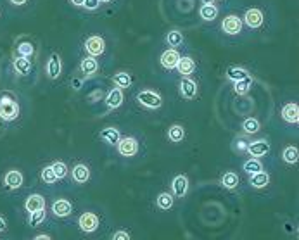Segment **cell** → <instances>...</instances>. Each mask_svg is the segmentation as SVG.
I'll return each mask as SVG.
<instances>
[{"mask_svg": "<svg viewBox=\"0 0 299 240\" xmlns=\"http://www.w3.org/2000/svg\"><path fill=\"white\" fill-rule=\"evenodd\" d=\"M35 239H36V240H42V239H44V240H49V239H50V235H44V233H42V235H36Z\"/></svg>", "mask_w": 299, "mask_h": 240, "instance_id": "45", "label": "cell"}, {"mask_svg": "<svg viewBox=\"0 0 299 240\" xmlns=\"http://www.w3.org/2000/svg\"><path fill=\"white\" fill-rule=\"evenodd\" d=\"M221 185L225 187V189H235L237 185H239V176H237V173H233V171H229V173H225L223 176H221Z\"/></svg>", "mask_w": 299, "mask_h": 240, "instance_id": "32", "label": "cell"}, {"mask_svg": "<svg viewBox=\"0 0 299 240\" xmlns=\"http://www.w3.org/2000/svg\"><path fill=\"white\" fill-rule=\"evenodd\" d=\"M45 71H47V78L49 80H57L63 73V63H61V57L57 54H52L47 61V67H45Z\"/></svg>", "mask_w": 299, "mask_h": 240, "instance_id": "9", "label": "cell"}, {"mask_svg": "<svg viewBox=\"0 0 299 240\" xmlns=\"http://www.w3.org/2000/svg\"><path fill=\"white\" fill-rule=\"evenodd\" d=\"M111 239L113 240H130V233L125 232V230H118L116 233L111 235Z\"/></svg>", "mask_w": 299, "mask_h": 240, "instance_id": "40", "label": "cell"}, {"mask_svg": "<svg viewBox=\"0 0 299 240\" xmlns=\"http://www.w3.org/2000/svg\"><path fill=\"white\" fill-rule=\"evenodd\" d=\"M121 104H123V92H121V88H119V87L111 88V90L107 92V95H106V106L109 107V109H118Z\"/></svg>", "mask_w": 299, "mask_h": 240, "instance_id": "19", "label": "cell"}, {"mask_svg": "<svg viewBox=\"0 0 299 240\" xmlns=\"http://www.w3.org/2000/svg\"><path fill=\"white\" fill-rule=\"evenodd\" d=\"M249 73L246 71V69H242V67H229L227 69V78L230 80V81H239V80H244L248 78Z\"/></svg>", "mask_w": 299, "mask_h": 240, "instance_id": "34", "label": "cell"}, {"mask_svg": "<svg viewBox=\"0 0 299 240\" xmlns=\"http://www.w3.org/2000/svg\"><path fill=\"white\" fill-rule=\"evenodd\" d=\"M280 116L285 123H291V125H298L299 121V106L296 102H287L280 111Z\"/></svg>", "mask_w": 299, "mask_h": 240, "instance_id": "12", "label": "cell"}, {"mask_svg": "<svg viewBox=\"0 0 299 240\" xmlns=\"http://www.w3.org/2000/svg\"><path fill=\"white\" fill-rule=\"evenodd\" d=\"M282 159L283 162H287V164H296L299 159V150L296 145H287L285 149L282 150Z\"/></svg>", "mask_w": 299, "mask_h": 240, "instance_id": "28", "label": "cell"}, {"mask_svg": "<svg viewBox=\"0 0 299 240\" xmlns=\"http://www.w3.org/2000/svg\"><path fill=\"white\" fill-rule=\"evenodd\" d=\"M14 7H23V5H26L28 4V0H9Z\"/></svg>", "mask_w": 299, "mask_h": 240, "instance_id": "41", "label": "cell"}, {"mask_svg": "<svg viewBox=\"0 0 299 240\" xmlns=\"http://www.w3.org/2000/svg\"><path fill=\"white\" fill-rule=\"evenodd\" d=\"M16 54L23 55V57H32V55L35 54V47H33L32 42H21L16 47Z\"/></svg>", "mask_w": 299, "mask_h": 240, "instance_id": "36", "label": "cell"}, {"mask_svg": "<svg viewBox=\"0 0 299 240\" xmlns=\"http://www.w3.org/2000/svg\"><path fill=\"white\" fill-rule=\"evenodd\" d=\"M185 138V130L182 125H171L168 128V140L171 144H180Z\"/></svg>", "mask_w": 299, "mask_h": 240, "instance_id": "24", "label": "cell"}, {"mask_svg": "<svg viewBox=\"0 0 299 240\" xmlns=\"http://www.w3.org/2000/svg\"><path fill=\"white\" fill-rule=\"evenodd\" d=\"M80 69H82V73L85 76H92L95 75V73L99 71V63L95 57H92V55H87V57H83L82 63H80Z\"/></svg>", "mask_w": 299, "mask_h": 240, "instance_id": "20", "label": "cell"}, {"mask_svg": "<svg viewBox=\"0 0 299 240\" xmlns=\"http://www.w3.org/2000/svg\"><path fill=\"white\" fill-rule=\"evenodd\" d=\"M221 32L227 35H239L242 32V19L235 14H230L221 21Z\"/></svg>", "mask_w": 299, "mask_h": 240, "instance_id": "6", "label": "cell"}, {"mask_svg": "<svg viewBox=\"0 0 299 240\" xmlns=\"http://www.w3.org/2000/svg\"><path fill=\"white\" fill-rule=\"evenodd\" d=\"M177 69L182 76H189L196 71V63H194L192 57H180L177 64Z\"/></svg>", "mask_w": 299, "mask_h": 240, "instance_id": "23", "label": "cell"}, {"mask_svg": "<svg viewBox=\"0 0 299 240\" xmlns=\"http://www.w3.org/2000/svg\"><path fill=\"white\" fill-rule=\"evenodd\" d=\"M100 2H111V0H100Z\"/></svg>", "mask_w": 299, "mask_h": 240, "instance_id": "47", "label": "cell"}, {"mask_svg": "<svg viewBox=\"0 0 299 240\" xmlns=\"http://www.w3.org/2000/svg\"><path fill=\"white\" fill-rule=\"evenodd\" d=\"M119 156L123 158H133L138 152V140L135 137H121L119 142L116 144Z\"/></svg>", "mask_w": 299, "mask_h": 240, "instance_id": "4", "label": "cell"}, {"mask_svg": "<svg viewBox=\"0 0 299 240\" xmlns=\"http://www.w3.org/2000/svg\"><path fill=\"white\" fill-rule=\"evenodd\" d=\"M12 69L17 76H28L32 73L33 64H32V57H23V55H16L14 61H12Z\"/></svg>", "mask_w": 299, "mask_h": 240, "instance_id": "8", "label": "cell"}, {"mask_svg": "<svg viewBox=\"0 0 299 240\" xmlns=\"http://www.w3.org/2000/svg\"><path fill=\"white\" fill-rule=\"evenodd\" d=\"M182 42H183V35L178 30H173V32H169L166 35V44L169 47H178V45H182Z\"/></svg>", "mask_w": 299, "mask_h": 240, "instance_id": "37", "label": "cell"}, {"mask_svg": "<svg viewBox=\"0 0 299 240\" xmlns=\"http://www.w3.org/2000/svg\"><path fill=\"white\" fill-rule=\"evenodd\" d=\"M260 128H261V125H260V121H258L256 118H248V119H244V121H242V131H244L246 135L258 133V131H260Z\"/></svg>", "mask_w": 299, "mask_h": 240, "instance_id": "30", "label": "cell"}, {"mask_svg": "<svg viewBox=\"0 0 299 240\" xmlns=\"http://www.w3.org/2000/svg\"><path fill=\"white\" fill-rule=\"evenodd\" d=\"M85 52L92 57H99V55H102L104 50H106V44H104V38L99 35H92L85 40V45H83Z\"/></svg>", "mask_w": 299, "mask_h": 240, "instance_id": "5", "label": "cell"}, {"mask_svg": "<svg viewBox=\"0 0 299 240\" xmlns=\"http://www.w3.org/2000/svg\"><path fill=\"white\" fill-rule=\"evenodd\" d=\"M40 180L44 181L45 185H54V183H57V176H55L54 169H52V164H47L42 168V171H40Z\"/></svg>", "mask_w": 299, "mask_h": 240, "instance_id": "29", "label": "cell"}, {"mask_svg": "<svg viewBox=\"0 0 299 240\" xmlns=\"http://www.w3.org/2000/svg\"><path fill=\"white\" fill-rule=\"evenodd\" d=\"M52 169H54L55 176H57V180H63V178L67 176V173H69V168H67L66 162L63 161H54L52 162Z\"/></svg>", "mask_w": 299, "mask_h": 240, "instance_id": "35", "label": "cell"}, {"mask_svg": "<svg viewBox=\"0 0 299 240\" xmlns=\"http://www.w3.org/2000/svg\"><path fill=\"white\" fill-rule=\"evenodd\" d=\"M161 66L165 67V69H168V71H171V69H177V64L178 61H180V54H178L175 48H168V50H165L161 54Z\"/></svg>", "mask_w": 299, "mask_h": 240, "instance_id": "13", "label": "cell"}, {"mask_svg": "<svg viewBox=\"0 0 299 240\" xmlns=\"http://www.w3.org/2000/svg\"><path fill=\"white\" fill-rule=\"evenodd\" d=\"M71 176H73V180L76 183L83 185V183H87L90 180V169H88V166L83 164V162H78V164H75L73 169H71Z\"/></svg>", "mask_w": 299, "mask_h": 240, "instance_id": "15", "label": "cell"}, {"mask_svg": "<svg viewBox=\"0 0 299 240\" xmlns=\"http://www.w3.org/2000/svg\"><path fill=\"white\" fill-rule=\"evenodd\" d=\"M137 102L140 106H144L146 109H159L163 104V98L158 92L154 90H142L137 95Z\"/></svg>", "mask_w": 299, "mask_h": 240, "instance_id": "3", "label": "cell"}, {"mask_svg": "<svg viewBox=\"0 0 299 240\" xmlns=\"http://www.w3.org/2000/svg\"><path fill=\"white\" fill-rule=\"evenodd\" d=\"M23 185H24V175L16 168L7 169L4 173V176H2V189L5 192H16Z\"/></svg>", "mask_w": 299, "mask_h": 240, "instance_id": "2", "label": "cell"}, {"mask_svg": "<svg viewBox=\"0 0 299 240\" xmlns=\"http://www.w3.org/2000/svg\"><path fill=\"white\" fill-rule=\"evenodd\" d=\"M235 85H233V90H235L237 95H246L249 92V88H251L252 85V78L251 76H248V78L244 80H239V81H233Z\"/></svg>", "mask_w": 299, "mask_h": 240, "instance_id": "33", "label": "cell"}, {"mask_svg": "<svg viewBox=\"0 0 299 240\" xmlns=\"http://www.w3.org/2000/svg\"><path fill=\"white\" fill-rule=\"evenodd\" d=\"M38 209H45L44 195H40V193L28 195L26 201H24V211H26V213H33V211H38Z\"/></svg>", "mask_w": 299, "mask_h": 240, "instance_id": "16", "label": "cell"}, {"mask_svg": "<svg viewBox=\"0 0 299 240\" xmlns=\"http://www.w3.org/2000/svg\"><path fill=\"white\" fill-rule=\"evenodd\" d=\"M202 4H213V0H202Z\"/></svg>", "mask_w": 299, "mask_h": 240, "instance_id": "46", "label": "cell"}, {"mask_svg": "<svg viewBox=\"0 0 299 240\" xmlns=\"http://www.w3.org/2000/svg\"><path fill=\"white\" fill-rule=\"evenodd\" d=\"M100 138H102L104 142L109 144V145H116L119 142V138H121V133H119L118 128H113V126H107L100 131Z\"/></svg>", "mask_w": 299, "mask_h": 240, "instance_id": "21", "label": "cell"}, {"mask_svg": "<svg viewBox=\"0 0 299 240\" xmlns=\"http://www.w3.org/2000/svg\"><path fill=\"white\" fill-rule=\"evenodd\" d=\"M249 185L254 187V189H265V187L270 183V176H268V173H265L263 169L261 171H258V173H252L249 175Z\"/></svg>", "mask_w": 299, "mask_h": 240, "instance_id": "22", "label": "cell"}, {"mask_svg": "<svg viewBox=\"0 0 299 240\" xmlns=\"http://www.w3.org/2000/svg\"><path fill=\"white\" fill-rule=\"evenodd\" d=\"M113 81L116 83V87L119 88H128L132 85V76L128 75L126 71H119L113 76Z\"/></svg>", "mask_w": 299, "mask_h": 240, "instance_id": "31", "label": "cell"}, {"mask_svg": "<svg viewBox=\"0 0 299 240\" xmlns=\"http://www.w3.org/2000/svg\"><path fill=\"white\" fill-rule=\"evenodd\" d=\"M173 202H175L173 195L168 192H161L156 197V204H158V208L163 209V211H168V209L173 208Z\"/></svg>", "mask_w": 299, "mask_h": 240, "instance_id": "27", "label": "cell"}, {"mask_svg": "<svg viewBox=\"0 0 299 240\" xmlns=\"http://www.w3.org/2000/svg\"><path fill=\"white\" fill-rule=\"evenodd\" d=\"M237 144H239V150H246V149H248V144L242 142V140H239Z\"/></svg>", "mask_w": 299, "mask_h": 240, "instance_id": "44", "label": "cell"}, {"mask_svg": "<svg viewBox=\"0 0 299 240\" xmlns=\"http://www.w3.org/2000/svg\"><path fill=\"white\" fill-rule=\"evenodd\" d=\"M99 224H100V221H99V216L95 213H83L78 220L80 230L85 233L95 232V230L99 228Z\"/></svg>", "mask_w": 299, "mask_h": 240, "instance_id": "7", "label": "cell"}, {"mask_svg": "<svg viewBox=\"0 0 299 240\" xmlns=\"http://www.w3.org/2000/svg\"><path fill=\"white\" fill-rule=\"evenodd\" d=\"M99 5H100V0H85L82 7H85L87 11H95L99 9Z\"/></svg>", "mask_w": 299, "mask_h": 240, "instance_id": "39", "label": "cell"}, {"mask_svg": "<svg viewBox=\"0 0 299 240\" xmlns=\"http://www.w3.org/2000/svg\"><path fill=\"white\" fill-rule=\"evenodd\" d=\"M171 192L175 197H185L189 192V178L185 175H177V176L171 180Z\"/></svg>", "mask_w": 299, "mask_h": 240, "instance_id": "10", "label": "cell"}, {"mask_svg": "<svg viewBox=\"0 0 299 240\" xmlns=\"http://www.w3.org/2000/svg\"><path fill=\"white\" fill-rule=\"evenodd\" d=\"M265 21V16H263V12L260 11V9H248L246 11V16H244V23L248 24L249 28H252V30H256V28H260L261 24H263Z\"/></svg>", "mask_w": 299, "mask_h": 240, "instance_id": "14", "label": "cell"}, {"mask_svg": "<svg viewBox=\"0 0 299 240\" xmlns=\"http://www.w3.org/2000/svg\"><path fill=\"white\" fill-rule=\"evenodd\" d=\"M21 114L17 97L12 92H0V121L14 123Z\"/></svg>", "mask_w": 299, "mask_h": 240, "instance_id": "1", "label": "cell"}, {"mask_svg": "<svg viewBox=\"0 0 299 240\" xmlns=\"http://www.w3.org/2000/svg\"><path fill=\"white\" fill-rule=\"evenodd\" d=\"M5 230H7V221L4 216H0V233H4Z\"/></svg>", "mask_w": 299, "mask_h": 240, "instance_id": "42", "label": "cell"}, {"mask_svg": "<svg viewBox=\"0 0 299 240\" xmlns=\"http://www.w3.org/2000/svg\"><path fill=\"white\" fill-rule=\"evenodd\" d=\"M199 16L204 21H215L218 16V7L215 4H204L199 9Z\"/></svg>", "mask_w": 299, "mask_h": 240, "instance_id": "25", "label": "cell"}, {"mask_svg": "<svg viewBox=\"0 0 299 240\" xmlns=\"http://www.w3.org/2000/svg\"><path fill=\"white\" fill-rule=\"evenodd\" d=\"M69 2H71V4H73V5H76V7H82L85 0H69Z\"/></svg>", "mask_w": 299, "mask_h": 240, "instance_id": "43", "label": "cell"}, {"mask_svg": "<svg viewBox=\"0 0 299 240\" xmlns=\"http://www.w3.org/2000/svg\"><path fill=\"white\" fill-rule=\"evenodd\" d=\"M242 169H244L248 175H252V173L261 171V169H263V164H261L258 159H249V161H246L244 164H242Z\"/></svg>", "mask_w": 299, "mask_h": 240, "instance_id": "38", "label": "cell"}, {"mask_svg": "<svg viewBox=\"0 0 299 240\" xmlns=\"http://www.w3.org/2000/svg\"><path fill=\"white\" fill-rule=\"evenodd\" d=\"M52 214L55 218H67L73 214V206L67 199H57L52 202Z\"/></svg>", "mask_w": 299, "mask_h": 240, "instance_id": "11", "label": "cell"}, {"mask_svg": "<svg viewBox=\"0 0 299 240\" xmlns=\"http://www.w3.org/2000/svg\"><path fill=\"white\" fill-rule=\"evenodd\" d=\"M0 130H2V121H0Z\"/></svg>", "mask_w": 299, "mask_h": 240, "instance_id": "48", "label": "cell"}, {"mask_svg": "<svg viewBox=\"0 0 299 240\" xmlns=\"http://www.w3.org/2000/svg\"><path fill=\"white\" fill-rule=\"evenodd\" d=\"M178 88H180V95L183 98H194L197 95V85L196 81H192L190 78H187V76H183L180 81V85H178Z\"/></svg>", "mask_w": 299, "mask_h": 240, "instance_id": "17", "label": "cell"}, {"mask_svg": "<svg viewBox=\"0 0 299 240\" xmlns=\"http://www.w3.org/2000/svg\"><path fill=\"white\" fill-rule=\"evenodd\" d=\"M28 214H30V216H28V226H30V228L40 226V224L45 221V216H47L45 209H38V211H33V213H28Z\"/></svg>", "mask_w": 299, "mask_h": 240, "instance_id": "26", "label": "cell"}, {"mask_svg": "<svg viewBox=\"0 0 299 240\" xmlns=\"http://www.w3.org/2000/svg\"><path fill=\"white\" fill-rule=\"evenodd\" d=\"M246 150L251 154L252 158H263L265 154L270 152V144H268L266 140H256V142L249 144Z\"/></svg>", "mask_w": 299, "mask_h": 240, "instance_id": "18", "label": "cell"}]
</instances>
